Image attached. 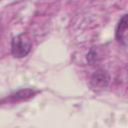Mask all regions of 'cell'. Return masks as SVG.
I'll return each mask as SVG.
<instances>
[{"mask_svg":"<svg viewBox=\"0 0 128 128\" xmlns=\"http://www.w3.org/2000/svg\"><path fill=\"white\" fill-rule=\"evenodd\" d=\"M31 40L27 34H19L12 39L11 42V53L16 58H23L31 51Z\"/></svg>","mask_w":128,"mask_h":128,"instance_id":"cell-1","label":"cell"},{"mask_svg":"<svg viewBox=\"0 0 128 128\" xmlns=\"http://www.w3.org/2000/svg\"><path fill=\"white\" fill-rule=\"evenodd\" d=\"M109 82H110V76H109L108 72L104 69L96 70L90 78V85L95 90L106 88L108 86Z\"/></svg>","mask_w":128,"mask_h":128,"instance_id":"cell-2","label":"cell"},{"mask_svg":"<svg viewBox=\"0 0 128 128\" xmlns=\"http://www.w3.org/2000/svg\"><path fill=\"white\" fill-rule=\"evenodd\" d=\"M115 36L118 42H120L122 45L126 46L127 44V15H123L122 18L119 20L116 31H115Z\"/></svg>","mask_w":128,"mask_h":128,"instance_id":"cell-3","label":"cell"},{"mask_svg":"<svg viewBox=\"0 0 128 128\" xmlns=\"http://www.w3.org/2000/svg\"><path fill=\"white\" fill-rule=\"evenodd\" d=\"M35 94V91L31 90V89H25V90H20L18 92H16L15 94L11 95L10 98L12 101H16V100H24V99H28L33 97V95Z\"/></svg>","mask_w":128,"mask_h":128,"instance_id":"cell-4","label":"cell"},{"mask_svg":"<svg viewBox=\"0 0 128 128\" xmlns=\"http://www.w3.org/2000/svg\"><path fill=\"white\" fill-rule=\"evenodd\" d=\"M87 61H88L91 65L98 61V52L94 49V47H93V48L90 50V52L87 54Z\"/></svg>","mask_w":128,"mask_h":128,"instance_id":"cell-5","label":"cell"}]
</instances>
